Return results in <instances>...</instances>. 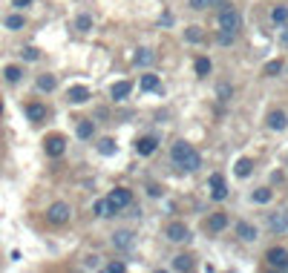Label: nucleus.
I'll use <instances>...</instances> for the list:
<instances>
[{
  "label": "nucleus",
  "mask_w": 288,
  "mask_h": 273,
  "mask_svg": "<svg viewBox=\"0 0 288 273\" xmlns=\"http://www.w3.org/2000/svg\"><path fill=\"white\" fill-rule=\"evenodd\" d=\"M133 63H135V66H150V63H153V52H150V49H144V46H141V49H135Z\"/></svg>",
  "instance_id": "aec40b11"
},
{
  "label": "nucleus",
  "mask_w": 288,
  "mask_h": 273,
  "mask_svg": "<svg viewBox=\"0 0 288 273\" xmlns=\"http://www.w3.org/2000/svg\"><path fill=\"white\" fill-rule=\"evenodd\" d=\"M185 37H188L191 43H196V40H202L205 35H202V29H199V26H188V29H185Z\"/></svg>",
  "instance_id": "2f4dec72"
},
{
  "label": "nucleus",
  "mask_w": 288,
  "mask_h": 273,
  "mask_svg": "<svg viewBox=\"0 0 288 273\" xmlns=\"http://www.w3.org/2000/svg\"><path fill=\"white\" fill-rule=\"evenodd\" d=\"M118 210H124V207H130V201H133V193H130L127 187H115V190H110V196H107Z\"/></svg>",
  "instance_id": "423d86ee"
},
{
  "label": "nucleus",
  "mask_w": 288,
  "mask_h": 273,
  "mask_svg": "<svg viewBox=\"0 0 288 273\" xmlns=\"http://www.w3.org/2000/svg\"><path fill=\"white\" fill-rule=\"evenodd\" d=\"M233 173H236L239 179H248V176L254 173V161H251V158H239L236 167H233Z\"/></svg>",
  "instance_id": "6ab92c4d"
},
{
  "label": "nucleus",
  "mask_w": 288,
  "mask_h": 273,
  "mask_svg": "<svg viewBox=\"0 0 288 273\" xmlns=\"http://www.w3.org/2000/svg\"><path fill=\"white\" fill-rule=\"evenodd\" d=\"M0 115H3V104H0Z\"/></svg>",
  "instance_id": "a19ab883"
},
{
  "label": "nucleus",
  "mask_w": 288,
  "mask_h": 273,
  "mask_svg": "<svg viewBox=\"0 0 288 273\" xmlns=\"http://www.w3.org/2000/svg\"><path fill=\"white\" fill-rule=\"evenodd\" d=\"M12 6L15 9H26V6H32V0H12Z\"/></svg>",
  "instance_id": "e433bc0d"
},
{
  "label": "nucleus",
  "mask_w": 288,
  "mask_h": 273,
  "mask_svg": "<svg viewBox=\"0 0 288 273\" xmlns=\"http://www.w3.org/2000/svg\"><path fill=\"white\" fill-rule=\"evenodd\" d=\"M113 244H115L118 250H130V247H133V233H130V230H118V233L113 236Z\"/></svg>",
  "instance_id": "a211bd4d"
},
{
  "label": "nucleus",
  "mask_w": 288,
  "mask_h": 273,
  "mask_svg": "<svg viewBox=\"0 0 288 273\" xmlns=\"http://www.w3.org/2000/svg\"><path fill=\"white\" fill-rule=\"evenodd\" d=\"M170 158H173L176 167H182V170H199V164H202L199 152L193 150L188 141H176L173 150H170Z\"/></svg>",
  "instance_id": "f257e3e1"
},
{
  "label": "nucleus",
  "mask_w": 288,
  "mask_h": 273,
  "mask_svg": "<svg viewBox=\"0 0 288 273\" xmlns=\"http://www.w3.org/2000/svg\"><path fill=\"white\" fill-rule=\"evenodd\" d=\"M141 90L144 92H156L159 90V78H156V75H141Z\"/></svg>",
  "instance_id": "b1692460"
},
{
  "label": "nucleus",
  "mask_w": 288,
  "mask_h": 273,
  "mask_svg": "<svg viewBox=\"0 0 288 273\" xmlns=\"http://www.w3.org/2000/svg\"><path fill=\"white\" fill-rule=\"evenodd\" d=\"M268 230L274 233H286L288 230V210H277L268 216Z\"/></svg>",
  "instance_id": "0eeeda50"
},
{
  "label": "nucleus",
  "mask_w": 288,
  "mask_h": 273,
  "mask_svg": "<svg viewBox=\"0 0 288 273\" xmlns=\"http://www.w3.org/2000/svg\"><path fill=\"white\" fill-rule=\"evenodd\" d=\"M87 268H98V256H90V259H87Z\"/></svg>",
  "instance_id": "58836bf2"
},
{
  "label": "nucleus",
  "mask_w": 288,
  "mask_h": 273,
  "mask_svg": "<svg viewBox=\"0 0 288 273\" xmlns=\"http://www.w3.org/2000/svg\"><path fill=\"white\" fill-rule=\"evenodd\" d=\"M127 265L124 262H107V273H124Z\"/></svg>",
  "instance_id": "f704fd0d"
},
{
  "label": "nucleus",
  "mask_w": 288,
  "mask_h": 273,
  "mask_svg": "<svg viewBox=\"0 0 288 273\" xmlns=\"http://www.w3.org/2000/svg\"><path fill=\"white\" fill-rule=\"evenodd\" d=\"M208 184H211V199H213V201H222L225 196H228V184H225V179L219 173H213Z\"/></svg>",
  "instance_id": "6e6552de"
},
{
  "label": "nucleus",
  "mask_w": 288,
  "mask_h": 273,
  "mask_svg": "<svg viewBox=\"0 0 288 273\" xmlns=\"http://www.w3.org/2000/svg\"><path fill=\"white\" fill-rule=\"evenodd\" d=\"M167 239H170V242H188V239H191V230H188L182 221H173V224L167 227Z\"/></svg>",
  "instance_id": "1a4fd4ad"
},
{
  "label": "nucleus",
  "mask_w": 288,
  "mask_h": 273,
  "mask_svg": "<svg viewBox=\"0 0 288 273\" xmlns=\"http://www.w3.org/2000/svg\"><path fill=\"white\" fill-rule=\"evenodd\" d=\"M268 127H271V129H277V132H280V129H286V127H288V115L283 112V109L268 112Z\"/></svg>",
  "instance_id": "f8f14e48"
},
{
  "label": "nucleus",
  "mask_w": 288,
  "mask_h": 273,
  "mask_svg": "<svg viewBox=\"0 0 288 273\" xmlns=\"http://www.w3.org/2000/svg\"><path fill=\"white\" fill-rule=\"evenodd\" d=\"M254 201H256V204L271 201V190H268V187H259V190H254Z\"/></svg>",
  "instance_id": "7c9ffc66"
},
{
  "label": "nucleus",
  "mask_w": 288,
  "mask_h": 273,
  "mask_svg": "<svg viewBox=\"0 0 288 273\" xmlns=\"http://www.w3.org/2000/svg\"><path fill=\"white\" fill-rule=\"evenodd\" d=\"M280 72H283V63H280V61L265 63V75H280Z\"/></svg>",
  "instance_id": "72a5a7b5"
},
{
  "label": "nucleus",
  "mask_w": 288,
  "mask_h": 273,
  "mask_svg": "<svg viewBox=\"0 0 288 273\" xmlns=\"http://www.w3.org/2000/svg\"><path fill=\"white\" fill-rule=\"evenodd\" d=\"M173 271H182V273L193 271V259H191V256H185V253H182V256H176V259H173Z\"/></svg>",
  "instance_id": "4be33fe9"
},
{
  "label": "nucleus",
  "mask_w": 288,
  "mask_h": 273,
  "mask_svg": "<svg viewBox=\"0 0 288 273\" xmlns=\"http://www.w3.org/2000/svg\"><path fill=\"white\" fill-rule=\"evenodd\" d=\"M239 29H242L239 12L236 9H222L219 12V32H225V35H239Z\"/></svg>",
  "instance_id": "f03ea898"
},
{
  "label": "nucleus",
  "mask_w": 288,
  "mask_h": 273,
  "mask_svg": "<svg viewBox=\"0 0 288 273\" xmlns=\"http://www.w3.org/2000/svg\"><path fill=\"white\" fill-rule=\"evenodd\" d=\"M23 26H26V20H23L20 15H9V18H6V29L18 32V29H23Z\"/></svg>",
  "instance_id": "a878e982"
},
{
  "label": "nucleus",
  "mask_w": 288,
  "mask_h": 273,
  "mask_svg": "<svg viewBox=\"0 0 288 273\" xmlns=\"http://www.w3.org/2000/svg\"><path fill=\"white\" fill-rule=\"evenodd\" d=\"M208 227H211V233H222L225 227H228V216L225 213H213L208 218Z\"/></svg>",
  "instance_id": "f3484780"
},
{
  "label": "nucleus",
  "mask_w": 288,
  "mask_h": 273,
  "mask_svg": "<svg viewBox=\"0 0 288 273\" xmlns=\"http://www.w3.org/2000/svg\"><path fill=\"white\" fill-rule=\"evenodd\" d=\"M43 150H46V155H52V158L64 155L66 138H64V135H46V141H43Z\"/></svg>",
  "instance_id": "20e7f679"
},
{
  "label": "nucleus",
  "mask_w": 288,
  "mask_h": 273,
  "mask_svg": "<svg viewBox=\"0 0 288 273\" xmlns=\"http://www.w3.org/2000/svg\"><path fill=\"white\" fill-rule=\"evenodd\" d=\"M283 43H286V46H288V29L283 32Z\"/></svg>",
  "instance_id": "ea45409f"
},
{
  "label": "nucleus",
  "mask_w": 288,
  "mask_h": 273,
  "mask_svg": "<svg viewBox=\"0 0 288 273\" xmlns=\"http://www.w3.org/2000/svg\"><path fill=\"white\" fill-rule=\"evenodd\" d=\"M135 150H138V155H153V152L159 150V138L144 135V138H138V141H135Z\"/></svg>",
  "instance_id": "9d476101"
},
{
  "label": "nucleus",
  "mask_w": 288,
  "mask_h": 273,
  "mask_svg": "<svg viewBox=\"0 0 288 273\" xmlns=\"http://www.w3.org/2000/svg\"><path fill=\"white\" fill-rule=\"evenodd\" d=\"M222 0H191V9H208V6H219Z\"/></svg>",
  "instance_id": "473e14b6"
},
{
  "label": "nucleus",
  "mask_w": 288,
  "mask_h": 273,
  "mask_svg": "<svg viewBox=\"0 0 288 273\" xmlns=\"http://www.w3.org/2000/svg\"><path fill=\"white\" fill-rule=\"evenodd\" d=\"M271 20H274V23H286L288 20V6H277V9L271 12Z\"/></svg>",
  "instance_id": "c85d7f7f"
},
{
  "label": "nucleus",
  "mask_w": 288,
  "mask_h": 273,
  "mask_svg": "<svg viewBox=\"0 0 288 273\" xmlns=\"http://www.w3.org/2000/svg\"><path fill=\"white\" fill-rule=\"evenodd\" d=\"M228 95H230V87H228V84H222V87H219V98H228Z\"/></svg>",
  "instance_id": "4c0bfd02"
},
{
  "label": "nucleus",
  "mask_w": 288,
  "mask_h": 273,
  "mask_svg": "<svg viewBox=\"0 0 288 273\" xmlns=\"http://www.w3.org/2000/svg\"><path fill=\"white\" fill-rule=\"evenodd\" d=\"M236 236H239L242 242H254L256 239V227L254 224H248V221H239V224H236Z\"/></svg>",
  "instance_id": "dca6fc26"
},
{
  "label": "nucleus",
  "mask_w": 288,
  "mask_h": 273,
  "mask_svg": "<svg viewBox=\"0 0 288 273\" xmlns=\"http://www.w3.org/2000/svg\"><path fill=\"white\" fill-rule=\"evenodd\" d=\"M55 87H58V78H55V75H38V90L52 92Z\"/></svg>",
  "instance_id": "412c9836"
},
{
  "label": "nucleus",
  "mask_w": 288,
  "mask_h": 273,
  "mask_svg": "<svg viewBox=\"0 0 288 273\" xmlns=\"http://www.w3.org/2000/svg\"><path fill=\"white\" fill-rule=\"evenodd\" d=\"M20 55H23V61H38V55H40V52H38L35 46H26V49H23Z\"/></svg>",
  "instance_id": "c9c22d12"
},
{
  "label": "nucleus",
  "mask_w": 288,
  "mask_h": 273,
  "mask_svg": "<svg viewBox=\"0 0 288 273\" xmlns=\"http://www.w3.org/2000/svg\"><path fill=\"white\" fill-rule=\"evenodd\" d=\"M98 152H101V155H115V141H113V138H104V141L98 144Z\"/></svg>",
  "instance_id": "c756f323"
},
{
  "label": "nucleus",
  "mask_w": 288,
  "mask_h": 273,
  "mask_svg": "<svg viewBox=\"0 0 288 273\" xmlns=\"http://www.w3.org/2000/svg\"><path fill=\"white\" fill-rule=\"evenodd\" d=\"M75 132H78V138H81V141H87V138H93V132H96V124H93V121H81Z\"/></svg>",
  "instance_id": "5701e85b"
},
{
  "label": "nucleus",
  "mask_w": 288,
  "mask_h": 273,
  "mask_svg": "<svg viewBox=\"0 0 288 273\" xmlns=\"http://www.w3.org/2000/svg\"><path fill=\"white\" fill-rule=\"evenodd\" d=\"M66 98L72 101V104H84V101H90V90L87 87H69V92H66Z\"/></svg>",
  "instance_id": "2eb2a0df"
},
{
  "label": "nucleus",
  "mask_w": 288,
  "mask_h": 273,
  "mask_svg": "<svg viewBox=\"0 0 288 273\" xmlns=\"http://www.w3.org/2000/svg\"><path fill=\"white\" fill-rule=\"evenodd\" d=\"M130 92H133V84H130V81H115V84L110 87V95H113L115 101H124Z\"/></svg>",
  "instance_id": "ddd939ff"
},
{
  "label": "nucleus",
  "mask_w": 288,
  "mask_h": 273,
  "mask_svg": "<svg viewBox=\"0 0 288 273\" xmlns=\"http://www.w3.org/2000/svg\"><path fill=\"white\" fill-rule=\"evenodd\" d=\"M3 75H6V81H9V84H18V81L23 78V69H20V66H6V72H3Z\"/></svg>",
  "instance_id": "393cba45"
},
{
  "label": "nucleus",
  "mask_w": 288,
  "mask_h": 273,
  "mask_svg": "<svg viewBox=\"0 0 288 273\" xmlns=\"http://www.w3.org/2000/svg\"><path fill=\"white\" fill-rule=\"evenodd\" d=\"M196 75H199V78L211 75V61H208V58H196Z\"/></svg>",
  "instance_id": "cd10ccee"
},
{
  "label": "nucleus",
  "mask_w": 288,
  "mask_h": 273,
  "mask_svg": "<svg viewBox=\"0 0 288 273\" xmlns=\"http://www.w3.org/2000/svg\"><path fill=\"white\" fill-rule=\"evenodd\" d=\"M75 29L78 32H90L93 29V18H90V15H78V18H75Z\"/></svg>",
  "instance_id": "bb28decb"
},
{
  "label": "nucleus",
  "mask_w": 288,
  "mask_h": 273,
  "mask_svg": "<svg viewBox=\"0 0 288 273\" xmlns=\"http://www.w3.org/2000/svg\"><path fill=\"white\" fill-rule=\"evenodd\" d=\"M265 259H268V265H271V268H277V271H288V250H286V247H271V250L265 253Z\"/></svg>",
  "instance_id": "7ed1b4c3"
},
{
  "label": "nucleus",
  "mask_w": 288,
  "mask_h": 273,
  "mask_svg": "<svg viewBox=\"0 0 288 273\" xmlns=\"http://www.w3.org/2000/svg\"><path fill=\"white\" fill-rule=\"evenodd\" d=\"M93 210H96V216H101V218H110V216L118 213V207H115L110 199H98L96 204H93Z\"/></svg>",
  "instance_id": "9b49d317"
},
{
  "label": "nucleus",
  "mask_w": 288,
  "mask_h": 273,
  "mask_svg": "<svg viewBox=\"0 0 288 273\" xmlns=\"http://www.w3.org/2000/svg\"><path fill=\"white\" fill-rule=\"evenodd\" d=\"M46 218H49V224H66L69 221V207H66L64 201H55L49 213H46Z\"/></svg>",
  "instance_id": "39448f33"
},
{
  "label": "nucleus",
  "mask_w": 288,
  "mask_h": 273,
  "mask_svg": "<svg viewBox=\"0 0 288 273\" xmlns=\"http://www.w3.org/2000/svg\"><path fill=\"white\" fill-rule=\"evenodd\" d=\"M26 118L32 124H40L46 118V107L43 104H26Z\"/></svg>",
  "instance_id": "4468645a"
}]
</instances>
